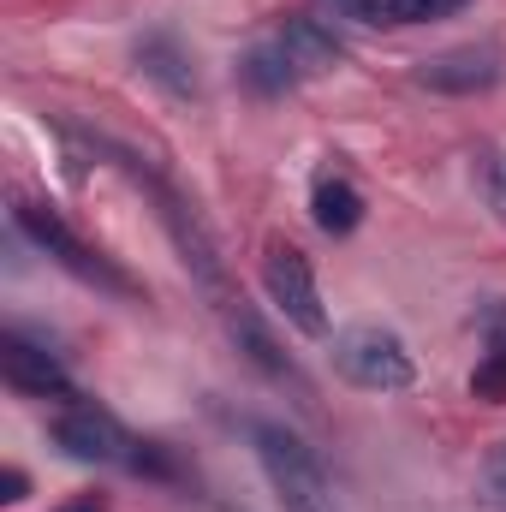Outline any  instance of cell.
I'll list each match as a JSON object with an SVG mask.
<instances>
[{
    "label": "cell",
    "instance_id": "6da1fadb",
    "mask_svg": "<svg viewBox=\"0 0 506 512\" xmlns=\"http://www.w3.org/2000/svg\"><path fill=\"white\" fill-rule=\"evenodd\" d=\"M251 447L262 459V471H268V483H274L280 512H340L334 507V483H328V471H322V459H316V447L304 435H292L274 417H256Z\"/></svg>",
    "mask_w": 506,
    "mask_h": 512
},
{
    "label": "cell",
    "instance_id": "7a4b0ae2",
    "mask_svg": "<svg viewBox=\"0 0 506 512\" xmlns=\"http://www.w3.org/2000/svg\"><path fill=\"white\" fill-rule=\"evenodd\" d=\"M334 370L352 387H370V393H399V387L417 382V364L405 352V340L381 322H352L334 334Z\"/></svg>",
    "mask_w": 506,
    "mask_h": 512
},
{
    "label": "cell",
    "instance_id": "3957f363",
    "mask_svg": "<svg viewBox=\"0 0 506 512\" xmlns=\"http://www.w3.org/2000/svg\"><path fill=\"white\" fill-rule=\"evenodd\" d=\"M12 227L36 245L42 256H54L60 268H72L78 280H96V286H108V292H131V280L108 262L102 251H90L54 209H42V203H12Z\"/></svg>",
    "mask_w": 506,
    "mask_h": 512
},
{
    "label": "cell",
    "instance_id": "277c9868",
    "mask_svg": "<svg viewBox=\"0 0 506 512\" xmlns=\"http://www.w3.org/2000/svg\"><path fill=\"white\" fill-rule=\"evenodd\" d=\"M262 286L274 298V310L298 328V334H328V310H322V292H316V268L298 245H268L262 256Z\"/></svg>",
    "mask_w": 506,
    "mask_h": 512
},
{
    "label": "cell",
    "instance_id": "5b68a950",
    "mask_svg": "<svg viewBox=\"0 0 506 512\" xmlns=\"http://www.w3.org/2000/svg\"><path fill=\"white\" fill-rule=\"evenodd\" d=\"M54 441L72 453V459H84V465H131V441L126 423L114 417V411H102L96 399H78V405H66L60 417H54Z\"/></svg>",
    "mask_w": 506,
    "mask_h": 512
},
{
    "label": "cell",
    "instance_id": "8992f818",
    "mask_svg": "<svg viewBox=\"0 0 506 512\" xmlns=\"http://www.w3.org/2000/svg\"><path fill=\"white\" fill-rule=\"evenodd\" d=\"M506 78V60L495 42H459V48H441L417 66V84L435 90V96H483Z\"/></svg>",
    "mask_w": 506,
    "mask_h": 512
},
{
    "label": "cell",
    "instance_id": "52a82bcc",
    "mask_svg": "<svg viewBox=\"0 0 506 512\" xmlns=\"http://www.w3.org/2000/svg\"><path fill=\"white\" fill-rule=\"evenodd\" d=\"M0 376L12 393H30V399H66L72 393V376H66V364L48 352V346H36V340H24V334H6L0 340Z\"/></svg>",
    "mask_w": 506,
    "mask_h": 512
},
{
    "label": "cell",
    "instance_id": "ba28073f",
    "mask_svg": "<svg viewBox=\"0 0 506 512\" xmlns=\"http://www.w3.org/2000/svg\"><path fill=\"white\" fill-rule=\"evenodd\" d=\"M215 310H221V322H227V334H233V346L245 352V364H256L262 376H274V382H292V358L280 352V340L268 334V322L256 316L245 298H233V292H221L215 298Z\"/></svg>",
    "mask_w": 506,
    "mask_h": 512
},
{
    "label": "cell",
    "instance_id": "9c48e42d",
    "mask_svg": "<svg viewBox=\"0 0 506 512\" xmlns=\"http://www.w3.org/2000/svg\"><path fill=\"white\" fill-rule=\"evenodd\" d=\"M274 42L286 48V60H292L298 72H328V66H340V54H346V42L334 36V24H322V18H310V12H292Z\"/></svg>",
    "mask_w": 506,
    "mask_h": 512
},
{
    "label": "cell",
    "instance_id": "30bf717a",
    "mask_svg": "<svg viewBox=\"0 0 506 512\" xmlns=\"http://www.w3.org/2000/svg\"><path fill=\"white\" fill-rule=\"evenodd\" d=\"M137 66H143V78H155L167 96H197L203 84H197V72H191V54L179 48V36H167V30H155V36H143L137 42Z\"/></svg>",
    "mask_w": 506,
    "mask_h": 512
},
{
    "label": "cell",
    "instance_id": "8fae6325",
    "mask_svg": "<svg viewBox=\"0 0 506 512\" xmlns=\"http://www.w3.org/2000/svg\"><path fill=\"white\" fill-rule=\"evenodd\" d=\"M310 215H316V227L328 239H346V233L364 227V191L352 179H340V173H322L316 191H310Z\"/></svg>",
    "mask_w": 506,
    "mask_h": 512
},
{
    "label": "cell",
    "instance_id": "7c38bea8",
    "mask_svg": "<svg viewBox=\"0 0 506 512\" xmlns=\"http://www.w3.org/2000/svg\"><path fill=\"white\" fill-rule=\"evenodd\" d=\"M483 340H489V352H483V364H477V376H471V393L477 399H489V405H506V304H483Z\"/></svg>",
    "mask_w": 506,
    "mask_h": 512
},
{
    "label": "cell",
    "instance_id": "4fadbf2b",
    "mask_svg": "<svg viewBox=\"0 0 506 512\" xmlns=\"http://www.w3.org/2000/svg\"><path fill=\"white\" fill-rule=\"evenodd\" d=\"M298 78H304V72L286 60L280 42H262V48H251V54H239V84H245L251 96H268V102H274V96H286Z\"/></svg>",
    "mask_w": 506,
    "mask_h": 512
},
{
    "label": "cell",
    "instance_id": "5bb4252c",
    "mask_svg": "<svg viewBox=\"0 0 506 512\" xmlns=\"http://www.w3.org/2000/svg\"><path fill=\"white\" fill-rule=\"evenodd\" d=\"M459 6L465 0H352V12L370 24H429V18H447Z\"/></svg>",
    "mask_w": 506,
    "mask_h": 512
},
{
    "label": "cell",
    "instance_id": "9a60e30c",
    "mask_svg": "<svg viewBox=\"0 0 506 512\" xmlns=\"http://www.w3.org/2000/svg\"><path fill=\"white\" fill-rule=\"evenodd\" d=\"M477 179H483V197H489L495 221L506 227V155L501 149H483V155H477Z\"/></svg>",
    "mask_w": 506,
    "mask_h": 512
},
{
    "label": "cell",
    "instance_id": "2e32d148",
    "mask_svg": "<svg viewBox=\"0 0 506 512\" xmlns=\"http://www.w3.org/2000/svg\"><path fill=\"white\" fill-rule=\"evenodd\" d=\"M131 471L173 483V477H179V459H173V447H167V441H137V447H131Z\"/></svg>",
    "mask_w": 506,
    "mask_h": 512
},
{
    "label": "cell",
    "instance_id": "e0dca14e",
    "mask_svg": "<svg viewBox=\"0 0 506 512\" xmlns=\"http://www.w3.org/2000/svg\"><path fill=\"white\" fill-rule=\"evenodd\" d=\"M483 489H489V501H501L506 507V441L489 453V465H483Z\"/></svg>",
    "mask_w": 506,
    "mask_h": 512
},
{
    "label": "cell",
    "instance_id": "ac0fdd59",
    "mask_svg": "<svg viewBox=\"0 0 506 512\" xmlns=\"http://www.w3.org/2000/svg\"><path fill=\"white\" fill-rule=\"evenodd\" d=\"M0 489H6V495H0V501H24V489H30V477H24V471H18V465H12V471H6V477H0Z\"/></svg>",
    "mask_w": 506,
    "mask_h": 512
},
{
    "label": "cell",
    "instance_id": "d6986e66",
    "mask_svg": "<svg viewBox=\"0 0 506 512\" xmlns=\"http://www.w3.org/2000/svg\"><path fill=\"white\" fill-rule=\"evenodd\" d=\"M54 512H108V495H72L66 507H54Z\"/></svg>",
    "mask_w": 506,
    "mask_h": 512
}]
</instances>
